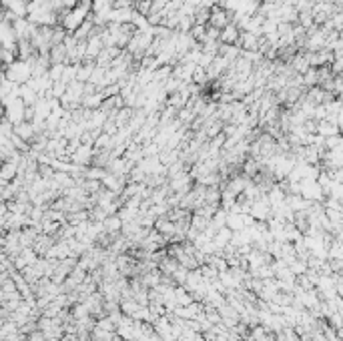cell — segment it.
I'll return each mask as SVG.
<instances>
[{"mask_svg": "<svg viewBox=\"0 0 343 341\" xmlns=\"http://www.w3.org/2000/svg\"><path fill=\"white\" fill-rule=\"evenodd\" d=\"M92 153H94V147L92 145H79V149L71 155V163L73 165H79V167H88L90 165V159H92Z\"/></svg>", "mask_w": 343, "mask_h": 341, "instance_id": "4", "label": "cell"}, {"mask_svg": "<svg viewBox=\"0 0 343 341\" xmlns=\"http://www.w3.org/2000/svg\"><path fill=\"white\" fill-rule=\"evenodd\" d=\"M106 175V169L100 167H86L85 169V179H92V181H102V177Z\"/></svg>", "mask_w": 343, "mask_h": 341, "instance_id": "9", "label": "cell"}, {"mask_svg": "<svg viewBox=\"0 0 343 341\" xmlns=\"http://www.w3.org/2000/svg\"><path fill=\"white\" fill-rule=\"evenodd\" d=\"M123 221L119 219V215H108L102 221V233H121Z\"/></svg>", "mask_w": 343, "mask_h": 341, "instance_id": "7", "label": "cell"}, {"mask_svg": "<svg viewBox=\"0 0 343 341\" xmlns=\"http://www.w3.org/2000/svg\"><path fill=\"white\" fill-rule=\"evenodd\" d=\"M12 135H16L18 139H22V141L28 143V145H30L32 139L36 137L32 123H26V121H22V123H18V125H12Z\"/></svg>", "mask_w": 343, "mask_h": 341, "instance_id": "5", "label": "cell"}, {"mask_svg": "<svg viewBox=\"0 0 343 341\" xmlns=\"http://www.w3.org/2000/svg\"><path fill=\"white\" fill-rule=\"evenodd\" d=\"M0 6H2V10L12 12L18 18L26 16V2L24 0H0Z\"/></svg>", "mask_w": 343, "mask_h": 341, "instance_id": "6", "label": "cell"}, {"mask_svg": "<svg viewBox=\"0 0 343 341\" xmlns=\"http://www.w3.org/2000/svg\"><path fill=\"white\" fill-rule=\"evenodd\" d=\"M193 179H191V175L189 173H183V175H179V177H173L169 179V191L171 193H177V195H185V193H189L191 189H193Z\"/></svg>", "mask_w": 343, "mask_h": 341, "instance_id": "3", "label": "cell"}, {"mask_svg": "<svg viewBox=\"0 0 343 341\" xmlns=\"http://www.w3.org/2000/svg\"><path fill=\"white\" fill-rule=\"evenodd\" d=\"M32 77V69L26 61H14L6 67V73H4V79L14 83V85H26L28 79Z\"/></svg>", "mask_w": 343, "mask_h": 341, "instance_id": "1", "label": "cell"}, {"mask_svg": "<svg viewBox=\"0 0 343 341\" xmlns=\"http://www.w3.org/2000/svg\"><path fill=\"white\" fill-rule=\"evenodd\" d=\"M209 221H211V219H207V217H203V215H199V213H191V229H195V231H199V233H203V231L209 227Z\"/></svg>", "mask_w": 343, "mask_h": 341, "instance_id": "8", "label": "cell"}, {"mask_svg": "<svg viewBox=\"0 0 343 341\" xmlns=\"http://www.w3.org/2000/svg\"><path fill=\"white\" fill-rule=\"evenodd\" d=\"M127 183H129V181H127V175H115V173H108V170H106V175H104L102 181H100V185H102L104 189L112 191L115 195H121V191L125 189Z\"/></svg>", "mask_w": 343, "mask_h": 341, "instance_id": "2", "label": "cell"}]
</instances>
